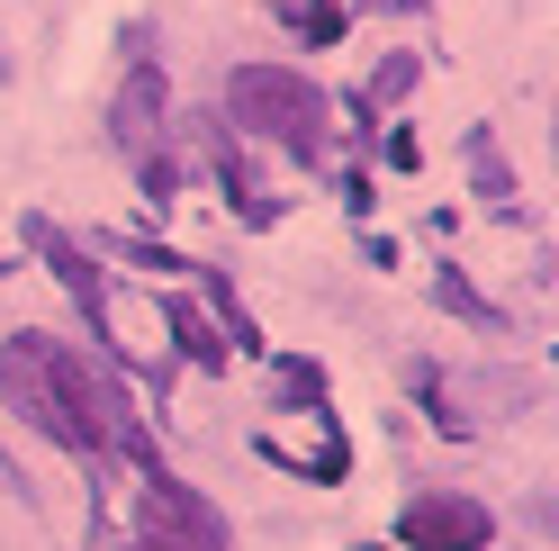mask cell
Segmentation results:
<instances>
[{"label":"cell","instance_id":"5b68a950","mask_svg":"<svg viewBox=\"0 0 559 551\" xmlns=\"http://www.w3.org/2000/svg\"><path fill=\"white\" fill-rule=\"evenodd\" d=\"M154 109H163V82L135 73V82L118 91V136H127V145H145V136H154Z\"/></svg>","mask_w":559,"mask_h":551},{"label":"cell","instance_id":"52a82bcc","mask_svg":"<svg viewBox=\"0 0 559 551\" xmlns=\"http://www.w3.org/2000/svg\"><path fill=\"white\" fill-rule=\"evenodd\" d=\"M171 335H181V353H199L207 371H217V362H226V343H217V335H207V326H199V307H190V298H181V307H171Z\"/></svg>","mask_w":559,"mask_h":551},{"label":"cell","instance_id":"6da1fadb","mask_svg":"<svg viewBox=\"0 0 559 551\" xmlns=\"http://www.w3.org/2000/svg\"><path fill=\"white\" fill-rule=\"evenodd\" d=\"M0 398L19 407L37 434H55L63 453H145L135 443V417L118 407V389L99 380L91 362H73L63 343H46V335H10L0 343Z\"/></svg>","mask_w":559,"mask_h":551},{"label":"cell","instance_id":"8992f818","mask_svg":"<svg viewBox=\"0 0 559 551\" xmlns=\"http://www.w3.org/2000/svg\"><path fill=\"white\" fill-rule=\"evenodd\" d=\"M469 181H478L487 199H514V172H506V154L487 145V136H469Z\"/></svg>","mask_w":559,"mask_h":551},{"label":"cell","instance_id":"7a4b0ae2","mask_svg":"<svg viewBox=\"0 0 559 551\" xmlns=\"http://www.w3.org/2000/svg\"><path fill=\"white\" fill-rule=\"evenodd\" d=\"M226 109H235L243 136H280V145H298V154H317V136H325L317 82L280 73V63H243V73L226 82Z\"/></svg>","mask_w":559,"mask_h":551},{"label":"cell","instance_id":"277c9868","mask_svg":"<svg viewBox=\"0 0 559 551\" xmlns=\"http://www.w3.org/2000/svg\"><path fill=\"white\" fill-rule=\"evenodd\" d=\"M406 551H487V506H469V497H415L406 506Z\"/></svg>","mask_w":559,"mask_h":551},{"label":"cell","instance_id":"3957f363","mask_svg":"<svg viewBox=\"0 0 559 551\" xmlns=\"http://www.w3.org/2000/svg\"><path fill=\"white\" fill-rule=\"evenodd\" d=\"M135 551H226V525L199 489L145 479V497H135Z\"/></svg>","mask_w":559,"mask_h":551}]
</instances>
